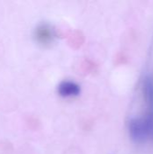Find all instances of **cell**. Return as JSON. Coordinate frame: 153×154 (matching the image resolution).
Returning a JSON list of instances; mask_svg holds the SVG:
<instances>
[{
	"instance_id": "1",
	"label": "cell",
	"mask_w": 153,
	"mask_h": 154,
	"mask_svg": "<svg viewBox=\"0 0 153 154\" xmlns=\"http://www.w3.org/2000/svg\"><path fill=\"white\" fill-rule=\"evenodd\" d=\"M128 132L130 138L136 143H144L150 138L149 130L144 118H131L128 122Z\"/></svg>"
},
{
	"instance_id": "2",
	"label": "cell",
	"mask_w": 153,
	"mask_h": 154,
	"mask_svg": "<svg viewBox=\"0 0 153 154\" xmlns=\"http://www.w3.org/2000/svg\"><path fill=\"white\" fill-rule=\"evenodd\" d=\"M143 98L147 106L148 116H153V75H147L142 84Z\"/></svg>"
},
{
	"instance_id": "3",
	"label": "cell",
	"mask_w": 153,
	"mask_h": 154,
	"mask_svg": "<svg viewBox=\"0 0 153 154\" xmlns=\"http://www.w3.org/2000/svg\"><path fill=\"white\" fill-rule=\"evenodd\" d=\"M79 85L72 81H62L58 87V93L62 97H74L80 94Z\"/></svg>"
},
{
	"instance_id": "4",
	"label": "cell",
	"mask_w": 153,
	"mask_h": 154,
	"mask_svg": "<svg viewBox=\"0 0 153 154\" xmlns=\"http://www.w3.org/2000/svg\"><path fill=\"white\" fill-rule=\"evenodd\" d=\"M34 35L36 41L42 45L50 44V42H52L54 38L53 31L48 24H41L38 26L35 30Z\"/></svg>"
}]
</instances>
